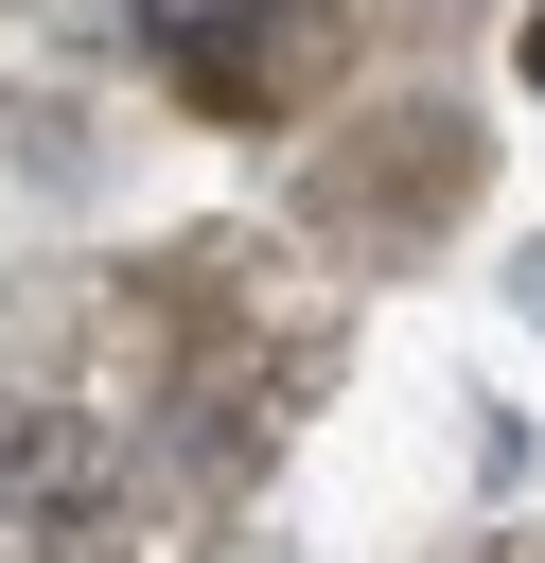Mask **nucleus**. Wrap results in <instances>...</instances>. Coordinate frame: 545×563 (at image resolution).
Listing matches in <instances>:
<instances>
[{
  "instance_id": "3",
  "label": "nucleus",
  "mask_w": 545,
  "mask_h": 563,
  "mask_svg": "<svg viewBox=\"0 0 545 563\" xmlns=\"http://www.w3.org/2000/svg\"><path fill=\"white\" fill-rule=\"evenodd\" d=\"M527 88H545V0H527Z\"/></svg>"
},
{
  "instance_id": "1",
  "label": "nucleus",
  "mask_w": 545,
  "mask_h": 563,
  "mask_svg": "<svg viewBox=\"0 0 545 563\" xmlns=\"http://www.w3.org/2000/svg\"><path fill=\"white\" fill-rule=\"evenodd\" d=\"M0 510H18L35 545H105V528H123V457H105V422H70V405L0 422Z\"/></svg>"
},
{
  "instance_id": "2",
  "label": "nucleus",
  "mask_w": 545,
  "mask_h": 563,
  "mask_svg": "<svg viewBox=\"0 0 545 563\" xmlns=\"http://www.w3.org/2000/svg\"><path fill=\"white\" fill-rule=\"evenodd\" d=\"M141 53H158L193 106H264V70H281V18H264V0H141Z\"/></svg>"
},
{
  "instance_id": "4",
  "label": "nucleus",
  "mask_w": 545,
  "mask_h": 563,
  "mask_svg": "<svg viewBox=\"0 0 545 563\" xmlns=\"http://www.w3.org/2000/svg\"><path fill=\"white\" fill-rule=\"evenodd\" d=\"M527 282H545V264H527Z\"/></svg>"
}]
</instances>
